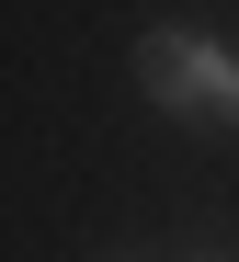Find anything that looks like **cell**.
<instances>
[{
	"instance_id": "obj_1",
	"label": "cell",
	"mask_w": 239,
	"mask_h": 262,
	"mask_svg": "<svg viewBox=\"0 0 239 262\" xmlns=\"http://www.w3.org/2000/svg\"><path fill=\"white\" fill-rule=\"evenodd\" d=\"M137 80H148L160 114H216V125H239V57L216 46V34H194V23H160L148 46H137Z\"/></svg>"
}]
</instances>
